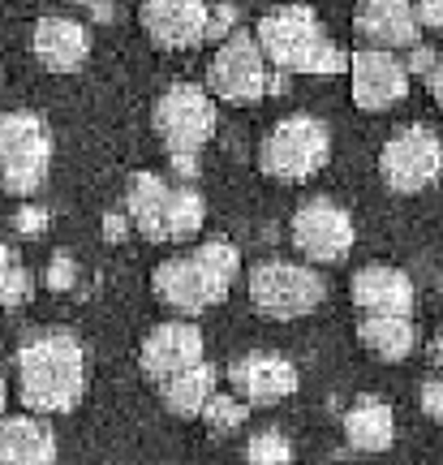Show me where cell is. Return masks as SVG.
Returning a JSON list of instances; mask_svg holds the SVG:
<instances>
[{
    "label": "cell",
    "instance_id": "obj_1",
    "mask_svg": "<svg viewBox=\"0 0 443 465\" xmlns=\"http://www.w3.org/2000/svg\"><path fill=\"white\" fill-rule=\"evenodd\" d=\"M17 397L31 414H69L86 392V353L74 332H39L17 349Z\"/></svg>",
    "mask_w": 443,
    "mask_h": 465
},
{
    "label": "cell",
    "instance_id": "obj_2",
    "mask_svg": "<svg viewBox=\"0 0 443 465\" xmlns=\"http://www.w3.org/2000/svg\"><path fill=\"white\" fill-rule=\"evenodd\" d=\"M254 39L263 48L267 65H276L280 74H310V78L349 74V52L340 44H331L314 9H306V5L267 9L254 26Z\"/></svg>",
    "mask_w": 443,
    "mask_h": 465
},
{
    "label": "cell",
    "instance_id": "obj_3",
    "mask_svg": "<svg viewBox=\"0 0 443 465\" xmlns=\"http://www.w3.org/2000/svg\"><path fill=\"white\" fill-rule=\"evenodd\" d=\"M237 272H241L237 246L224 242V237H212V242H202L190 254L164 259L155 267V276H151V289H155V298L164 302L168 311L202 315V311H212V306L229 298Z\"/></svg>",
    "mask_w": 443,
    "mask_h": 465
},
{
    "label": "cell",
    "instance_id": "obj_4",
    "mask_svg": "<svg viewBox=\"0 0 443 465\" xmlns=\"http://www.w3.org/2000/svg\"><path fill=\"white\" fill-rule=\"evenodd\" d=\"M331 160V130L328 121L310 113L284 116L259 147V168L271 182H310Z\"/></svg>",
    "mask_w": 443,
    "mask_h": 465
},
{
    "label": "cell",
    "instance_id": "obj_5",
    "mask_svg": "<svg viewBox=\"0 0 443 465\" xmlns=\"http://www.w3.org/2000/svg\"><path fill=\"white\" fill-rule=\"evenodd\" d=\"M250 306L267 319H301L314 315L328 302V281L310 263H289V259H263L246 276Z\"/></svg>",
    "mask_w": 443,
    "mask_h": 465
},
{
    "label": "cell",
    "instance_id": "obj_6",
    "mask_svg": "<svg viewBox=\"0 0 443 465\" xmlns=\"http://www.w3.org/2000/svg\"><path fill=\"white\" fill-rule=\"evenodd\" d=\"M52 134L34 113H0V185L26 199L48 182Z\"/></svg>",
    "mask_w": 443,
    "mask_h": 465
},
{
    "label": "cell",
    "instance_id": "obj_7",
    "mask_svg": "<svg viewBox=\"0 0 443 465\" xmlns=\"http://www.w3.org/2000/svg\"><path fill=\"white\" fill-rule=\"evenodd\" d=\"M151 125L168 147V155H198L215 138V125H220L215 95L194 83L168 86L151 108Z\"/></svg>",
    "mask_w": 443,
    "mask_h": 465
},
{
    "label": "cell",
    "instance_id": "obj_8",
    "mask_svg": "<svg viewBox=\"0 0 443 465\" xmlns=\"http://www.w3.org/2000/svg\"><path fill=\"white\" fill-rule=\"evenodd\" d=\"M207 91L224 104H254L271 91L267 56L250 31H232L220 39L215 56L207 61Z\"/></svg>",
    "mask_w": 443,
    "mask_h": 465
},
{
    "label": "cell",
    "instance_id": "obj_9",
    "mask_svg": "<svg viewBox=\"0 0 443 465\" xmlns=\"http://www.w3.org/2000/svg\"><path fill=\"white\" fill-rule=\"evenodd\" d=\"M289 242L306 263L331 267L353 254L358 229H353V216L336 199H306L289 220Z\"/></svg>",
    "mask_w": 443,
    "mask_h": 465
},
{
    "label": "cell",
    "instance_id": "obj_10",
    "mask_svg": "<svg viewBox=\"0 0 443 465\" xmlns=\"http://www.w3.org/2000/svg\"><path fill=\"white\" fill-rule=\"evenodd\" d=\"M443 173V143L427 125H405L396 130L379 151V177L396 194H422L439 182Z\"/></svg>",
    "mask_w": 443,
    "mask_h": 465
},
{
    "label": "cell",
    "instance_id": "obj_11",
    "mask_svg": "<svg viewBox=\"0 0 443 465\" xmlns=\"http://www.w3.org/2000/svg\"><path fill=\"white\" fill-rule=\"evenodd\" d=\"M409 65L392 48H358L349 52V91L361 113H388L409 95Z\"/></svg>",
    "mask_w": 443,
    "mask_h": 465
},
{
    "label": "cell",
    "instance_id": "obj_12",
    "mask_svg": "<svg viewBox=\"0 0 443 465\" xmlns=\"http://www.w3.org/2000/svg\"><path fill=\"white\" fill-rule=\"evenodd\" d=\"M202 358H207V341L198 332V323H190V319H168L160 328H151L143 349H138V362L147 371V380H155V383L190 371Z\"/></svg>",
    "mask_w": 443,
    "mask_h": 465
},
{
    "label": "cell",
    "instance_id": "obj_13",
    "mask_svg": "<svg viewBox=\"0 0 443 465\" xmlns=\"http://www.w3.org/2000/svg\"><path fill=\"white\" fill-rule=\"evenodd\" d=\"M297 366L280 353H241L237 362L229 366V388L246 405H280L297 392Z\"/></svg>",
    "mask_w": 443,
    "mask_h": 465
},
{
    "label": "cell",
    "instance_id": "obj_14",
    "mask_svg": "<svg viewBox=\"0 0 443 465\" xmlns=\"http://www.w3.org/2000/svg\"><path fill=\"white\" fill-rule=\"evenodd\" d=\"M207 0H143V31L151 35V44L168 52L198 48L207 39Z\"/></svg>",
    "mask_w": 443,
    "mask_h": 465
},
{
    "label": "cell",
    "instance_id": "obj_15",
    "mask_svg": "<svg viewBox=\"0 0 443 465\" xmlns=\"http://www.w3.org/2000/svg\"><path fill=\"white\" fill-rule=\"evenodd\" d=\"M349 298L361 315H413V281L400 267L366 263L349 281Z\"/></svg>",
    "mask_w": 443,
    "mask_h": 465
},
{
    "label": "cell",
    "instance_id": "obj_16",
    "mask_svg": "<svg viewBox=\"0 0 443 465\" xmlns=\"http://www.w3.org/2000/svg\"><path fill=\"white\" fill-rule=\"evenodd\" d=\"M353 31L370 44V48H413L418 44V14H413V0H358L353 9Z\"/></svg>",
    "mask_w": 443,
    "mask_h": 465
},
{
    "label": "cell",
    "instance_id": "obj_17",
    "mask_svg": "<svg viewBox=\"0 0 443 465\" xmlns=\"http://www.w3.org/2000/svg\"><path fill=\"white\" fill-rule=\"evenodd\" d=\"M31 44L39 65L52 69V74H74L91 56V31L83 22H74V17H39Z\"/></svg>",
    "mask_w": 443,
    "mask_h": 465
},
{
    "label": "cell",
    "instance_id": "obj_18",
    "mask_svg": "<svg viewBox=\"0 0 443 465\" xmlns=\"http://www.w3.org/2000/svg\"><path fill=\"white\" fill-rule=\"evenodd\" d=\"M0 465H56V431L44 414H0Z\"/></svg>",
    "mask_w": 443,
    "mask_h": 465
},
{
    "label": "cell",
    "instance_id": "obj_19",
    "mask_svg": "<svg viewBox=\"0 0 443 465\" xmlns=\"http://www.w3.org/2000/svg\"><path fill=\"white\" fill-rule=\"evenodd\" d=\"M168 203H172V185L155 173H138L125 190V216L147 242H168Z\"/></svg>",
    "mask_w": 443,
    "mask_h": 465
},
{
    "label": "cell",
    "instance_id": "obj_20",
    "mask_svg": "<svg viewBox=\"0 0 443 465\" xmlns=\"http://www.w3.org/2000/svg\"><path fill=\"white\" fill-rule=\"evenodd\" d=\"M358 341L379 362H405L418 349V328H413L409 315H361Z\"/></svg>",
    "mask_w": 443,
    "mask_h": 465
},
{
    "label": "cell",
    "instance_id": "obj_21",
    "mask_svg": "<svg viewBox=\"0 0 443 465\" xmlns=\"http://www.w3.org/2000/svg\"><path fill=\"white\" fill-rule=\"evenodd\" d=\"M345 444L353 452H388L396 444V418L383 401L366 397L345 414Z\"/></svg>",
    "mask_w": 443,
    "mask_h": 465
},
{
    "label": "cell",
    "instance_id": "obj_22",
    "mask_svg": "<svg viewBox=\"0 0 443 465\" xmlns=\"http://www.w3.org/2000/svg\"><path fill=\"white\" fill-rule=\"evenodd\" d=\"M212 397H215V366L207 358L160 383V401H164L168 414H177V418H202Z\"/></svg>",
    "mask_w": 443,
    "mask_h": 465
},
{
    "label": "cell",
    "instance_id": "obj_23",
    "mask_svg": "<svg viewBox=\"0 0 443 465\" xmlns=\"http://www.w3.org/2000/svg\"><path fill=\"white\" fill-rule=\"evenodd\" d=\"M207 220V203L194 185H172V203H168V242H190L198 237Z\"/></svg>",
    "mask_w": 443,
    "mask_h": 465
},
{
    "label": "cell",
    "instance_id": "obj_24",
    "mask_svg": "<svg viewBox=\"0 0 443 465\" xmlns=\"http://www.w3.org/2000/svg\"><path fill=\"white\" fill-rule=\"evenodd\" d=\"M241 461L246 465H293V444L284 440L280 431H254L241 449Z\"/></svg>",
    "mask_w": 443,
    "mask_h": 465
},
{
    "label": "cell",
    "instance_id": "obj_25",
    "mask_svg": "<svg viewBox=\"0 0 443 465\" xmlns=\"http://www.w3.org/2000/svg\"><path fill=\"white\" fill-rule=\"evenodd\" d=\"M246 401L237 397V392H215L212 401H207V410H202V422H207V431L212 435H229V431H237L241 422H246Z\"/></svg>",
    "mask_w": 443,
    "mask_h": 465
},
{
    "label": "cell",
    "instance_id": "obj_26",
    "mask_svg": "<svg viewBox=\"0 0 443 465\" xmlns=\"http://www.w3.org/2000/svg\"><path fill=\"white\" fill-rule=\"evenodd\" d=\"M31 293H34V276L22 263H14L5 276H0V306H5V311L26 306V302H31Z\"/></svg>",
    "mask_w": 443,
    "mask_h": 465
},
{
    "label": "cell",
    "instance_id": "obj_27",
    "mask_svg": "<svg viewBox=\"0 0 443 465\" xmlns=\"http://www.w3.org/2000/svg\"><path fill=\"white\" fill-rule=\"evenodd\" d=\"M418 405H422V414H427V418L443 422V375H435V380L422 383V392H418Z\"/></svg>",
    "mask_w": 443,
    "mask_h": 465
},
{
    "label": "cell",
    "instance_id": "obj_28",
    "mask_svg": "<svg viewBox=\"0 0 443 465\" xmlns=\"http://www.w3.org/2000/svg\"><path fill=\"white\" fill-rule=\"evenodd\" d=\"M413 14L422 31H439L443 26V0H413Z\"/></svg>",
    "mask_w": 443,
    "mask_h": 465
},
{
    "label": "cell",
    "instance_id": "obj_29",
    "mask_svg": "<svg viewBox=\"0 0 443 465\" xmlns=\"http://www.w3.org/2000/svg\"><path fill=\"white\" fill-rule=\"evenodd\" d=\"M69 284H74V263L61 254V259H52V267H48V289L61 293V289H69Z\"/></svg>",
    "mask_w": 443,
    "mask_h": 465
},
{
    "label": "cell",
    "instance_id": "obj_30",
    "mask_svg": "<svg viewBox=\"0 0 443 465\" xmlns=\"http://www.w3.org/2000/svg\"><path fill=\"white\" fill-rule=\"evenodd\" d=\"M405 52H409V61H405L409 74H422V78H427L430 69H435V61H439V56H435L430 48H422V44H413V48H405Z\"/></svg>",
    "mask_w": 443,
    "mask_h": 465
},
{
    "label": "cell",
    "instance_id": "obj_31",
    "mask_svg": "<svg viewBox=\"0 0 443 465\" xmlns=\"http://www.w3.org/2000/svg\"><path fill=\"white\" fill-rule=\"evenodd\" d=\"M232 26V5H220V9H212V22H207V39H224V35Z\"/></svg>",
    "mask_w": 443,
    "mask_h": 465
},
{
    "label": "cell",
    "instance_id": "obj_32",
    "mask_svg": "<svg viewBox=\"0 0 443 465\" xmlns=\"http://www.w3.org/2000/svg\"><path fill=\"white\" fill-rule=\"evenodd\" d=\"M103 237H108V242H121V237H125V216L108 212V216H103Z\"/></svg>",
    "mask_w": 443,
    "mask_h": 465
},
{
    "label": "cell",
    "instance_id": "obj_33",
    "mask_svg": "<svg viewBox=\"0 0 443 465\" xmlns=\"http://www.w3.org/2000/svg\"><path fill=\"white\" fill-rule=\"evenodd\" d=\"M427 86H430V95H435V104L443 108V56L435 61V69L427 74Z\"/></svg>",
    "mask_w": 443,
    "mask_h": 465
},
{
    "label": "cell",
    "instance_id": "obj_34",
    "mask_svg": "<svg viewBox=\"0 0 443 465\" xmlns=\"http://www.w3.org/2000/svg\"><path fill=\"white\" fill-rule=\"evenodd\" d=\"M17 224H22V232H34V229H39V224H44V212H34V207H26Z\"/></svg>",
    "mask_w": 443,
    "mask_h": 465
},
{
    "label": "cell",
    "instance_id": "obj_35",
    "mask_svg": "<svg viewBox=\"0 0 443 465\" xmlns=\"http://www.w3.org/2000/svg\"><path fill=\"white\" fill-rule=\"evenodd\" d=\"M430 358L443 366V323H439V332H435V341H430Z\"/></svg>",
    "mask_w": 443,
    "mask_h": 465
},
{
    "label": "cell",
    "instance_id": "obj_36",
    "mask_svg": "<svg viewBox=\"0 0 443 465\" xmlns=\"http://www.w3.org/2000/svg\"><path fill=\"white\" fill-rule=\"evenodd\" d=\"M14 263H17V259H14V250H9L5 242H0V276H5V272H9Z\"/></svg>",
    "mask_w": 443,
    "mask_h": 465
},
{
    "label": "cell",
    "instance_id": "obj_37",
    "mask_svg": "<svg viewBox=\"0 0 443 465\" xmlns=\"http://www.w3.org/2000/svg\"><path fill=\"white\" fill-rule=\"evenodd\" d=\"M95 17H116V5H108V0H95Z\"/></svg>",
    "mask_w": 443,
    "mask_h": 465
},
{
    "label": "cell",
    "instance_id": "obj_38",
    "mask_svg": "<svg viewBox=\"0 0 443 465\" xmlns=\"http://www.w3.org/2000/svg\"><path fill=\"white\" fill-rule=\"evenodd\" d=\"M5 405H9V383H5V375H0V414H5Z\"/></svg>",
    "mask_w": 443,
    "mask_h": 465
},
{
    "label": "cell",
    "instance_id": "obj_39",
    "mask_svg": "<svg viewBox=\"0 0 443 465\" xmlns=\"http://www.w3.org/2000/svg\"><path fill=\"white\" fill-rule=\"evenodd\" d=\"M78 5H95V0H78Z\"/></svg>",
    "mask_w": 443,
    "mask_h": 465
}]
</instances>
